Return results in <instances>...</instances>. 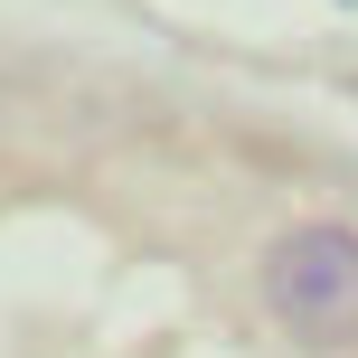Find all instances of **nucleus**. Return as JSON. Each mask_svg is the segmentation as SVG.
Masks as SVG:
<instances>
[{
    "mask_svg": "<svg viewBox=\"0 0 358 358\" xmlns=\"http://www.w3.org/2000/svg\"><path fill=\"white\" fill-rule=\"evenodd\" d=\"M264 302L302 349L358 340V227H292L264 255Z\"/></svg>",
    "mask_w": 358,
    "mask_h": 358,
    "instance_id": "f257e3e1",
    "label": "nucleus"
}]
</instances>
